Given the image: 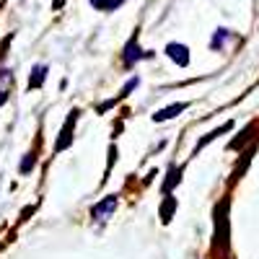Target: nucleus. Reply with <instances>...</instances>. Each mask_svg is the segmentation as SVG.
<instances>
[{
    "label": "nucleus",
    "mask_w": 259,
    "mask_h": 259,
    "mask_svg": "<svg viewBox=\"0 0 259 259\" xmlns=\"http://www.w3.org/2000/svg\"><path fill=\"white\" fill-rule=\"evenodd\" d=\"M148 57H153V52H143L140 45H138V34L127 41V47L122 52V62H124V68H133V65H138L140 60H148Z\"/></svg>",
    "instance_id": "f257e3e1"
},
{
    "label": "nucleus",
    "mask_w": 259,
    "mask_h": 259,
    "mask_svg": "<svg viewBox=\"0 0 259 259\" xmlns=\"http://www.w3.org/2000/svg\"><path fill=\"white\" fill-rule=\"evenodd\" d=\"M114 207H117V197H114V194H109V197H104L99 205H94V207H91V218H94L96 223L109 221V215L114 212Z\"/></svg>",
    "instance_id": "f03ea898"
},
{
    "label": "nucleus",
    "mask_w": 259,
    "mask_h": 259,
    "mask_svg": "<svg viewBox=\"0 0 259 259\" xmlns=\"http://www.w3.org/2000/svg\"><path fill=\"white\" fill-rule=\"evenodd\" d=\"M75 122H78V112H70V117L65 119V124H62V130H60V140H57V145H55V150L60 153V150H65L70 143H73V130H75Z\"/></svg>",
    "instance_id": "7ed1b4c3"
},
{
    "label": "nucleus",
    "mask_w": 259,
    "mask_h": 259,
    "mask_svg": "<svg viewBox=\"0 0 259 259\" xmlns=\"http://www.w3.org/2000/svg\"><path fill=\"white\" fill-rule=\"evenodd\" d=\"M166 55H168V60H174L179 68H187V65H189V50H187L184 45H177V41H171V45L166 47Z\"/></svg>",
    "instance_id": "20e7f679"
},
{
    "label": "nucleus",
    "mask_w": 259,
    "mask_h": 259,
    "mask_svg": "<svg viewBox=\"0 0 259 259\" xmlns=\"http://www.w3.org/2000/svg\"><path fill=\"white\" fill-rule=\"evenodd\" d=\"M187 106H189V104H184V101H182V104H171V106H166V109H161V112H156V114H153V122H166V119H174L177 114H182V112L187 109Z\"/></svg>",
    "instance_id": "39448f33"
},
{
    "label": "nucleus",
    "mask_w": 259,
    "mask_h": 259,
    "mask_svg": "<svg viewBox=\"0 0 259 259\" xmlns=\"http://www.w3.org/2000/svg\"><path fill=\"white\" fill-rule=\"evenodd\" d=\"M228 130H233V122H226L223 127H218V130H212V133H207V135H205V138H202V140H200L197 145H194V156H197V153H200V150H202V148H205L207 143H212V140H215V138H218V135H223V133H228Z\"/></svg>",
    "instance_id": "423d86ee"
},
{
    "label": "nucleus",
    "mask_w": 259,
    "mask_h": 259,
    "mask_svg": "<svg viewBox=\"0 0 259 259\" xmlns=\"http://www.w3.org/2000/svg\"><path fill=\"white\" fill-rule=\"evenodd\" d=\"M182 171H184V166H171L168 168V179L163 182V187H161V192L163 194H168L171 189H174V184H179L182 182Z\"/></svg>",
    "instance_id": "0eeeda50"
},
{
    "label": "nucleus",
    "mask_w": 259,
    "mask_h": 259,
    "mask_svg": "<svg viewBox=\"0 0 259 259\" xmlns=\"http://www.w3.org/2000/svg\"><path fill=\"white\" fill-rule=\"evenodd\" d=\"M45 78H47V65H36V68L31 70V75H29V91L34 89H41V83H45Z\"/></svg>",
    "instance_id": "6e6552de"
},
{
    "label": "nucleus",
    "mask_w": 259,
    "mask_h": 259,
    "mask_svg": "<svg viewBox=\"0 0 259 259\" xmlns=\"http://www.w3.org/2000/svg\"><path fill=\"white\" fill-rule=\"evenodd\" d=\"M163 205H161V221L163 223H168L171 221V212L177 210V197H171V194H163Z\"/></svg>",
    "instance_id": "1a4fd4ad"
},
{
    "label": "nucleus",
    "mask_w": 259,
    "mask_h": 259,
    "mask_svg": "<svg viewBox=\"0 0 259 259\" xmlns=\"http://www.w3.org/2000/svg\"><path fill=\"white\" fill-rule=\"evenodd\" d=\"M122 3H124V0H91V6H94L96 11H106V13H109V11H117Z\"/></svg>",
    "instance_id": "9d476101"
},
{
    "label": "nucleus",
    "mask_w": 259,
    "mask_h": 259,
    "mask_svg": "<svg viewBox=\"0 0 259 259\" xmlns=\"http://www.w3.org/2000/svg\"><path fill=\"white\" fill-rule=\"evenodd\" d=\"M228 29H218V31H215L212 34V41H210V47L212 50H223V45H226V41H228Z\"/></svg>",
    "instance_id": "9b49d317"
},
{
    "label": "nucleus",
    "mask_w": 259,
    "mask_h": 259,
    "mask_svg": "<svg viewBox=\"0 0 259 259\" xmlns=\"http://www.w3.org/2000/svg\"><path fill=\"white\" fill-rule=\"evenodd\" d=\"M36 166V156L34 153H26V158L24 161H21V166H18V171H21V174H29V171Z\"/></svg>",
    "instance_id": "f8f14e48"
},
{
    "label": "nucleus",
    "mask_w": 259,
    "mask_h": 259,
    "mask_svg": "<svg viewBox=\"0 0 259 259\" xmlns=\"http://www.w3.org/2000/svg\"><path fill=\"white\" fill-rule=\"evenodd\" d=\"M6 101H8V94H6L3 89H0V104H6Z\"/></svg>",
    "instance_id": "ddd939ff"
}]
</instances>
